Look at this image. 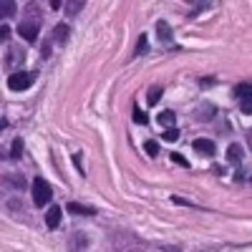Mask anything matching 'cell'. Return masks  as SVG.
<instances>
[{"label": "cell", "instance_id": "19", "mask_svg": "<svg viewBox=\"0 0 252 252\" xmlns=\"http://www.w3.org/2000/svg\"><path fill=\"white\" fill-rule=\"evenodd\" d=\"M83 5H86L83 0H78V3H68V10H66V13H68V15H76V13H78Z\"/></svg>", "mask_w": 252, "mask_h": 252}, {"label": "cell", "instance_id": "8", "mask_svg": "<svg viewBox=\"0 0 252 252\" xmlns=\"http://www.w3.org/2000/svg\"><path fill=\"white\" fill-rule=\"evenodd\" d=\"M157 35H159L161 43H169V40H172V31H169V26H166L164 20H159V23H157Z\"/></svg>", "mask_w": 252, "mask_h": 252}, {"label": "cell", "instance_id": "13", "mask_svg": "<svg viewBox=\"0 0 252 252\" xmlns=\"http://www.w3.org/2000/svg\"><path fill=\"white\" fill-rule=\"evenodd\" d=\"M10 157H13V159H20V157H23V139H15V141H13Z\"/></svg>", "mask_w": 252, "mask_h": 252}, {"label": "cell", "instance_id": "24", "mask_svg": "<svg viewBox=\"0 0 252 252\" xmlns=\"http://www.w3.org/2000/svg\"><path fill=\"white\" fill-rule=\"evenodd\" d=\"M8 35H10V28H8V26H0V38L8 40Z\"/></svg>", "mask_w": 252, "mask_h": 252}, {"label": "cell", "instance_id": "17", "mask_svg": "<svg viewBox=\"0 0 252 252\" xmlns=\"http://www.w3.org/2000/svg\"><path fill=\"white\" fill-rule=\"evenodd\" d=\"M215 106H212V103H202V114H199V119H212L215 116Z\"/></svg>", "mask_w": 252, "mask_h": 252}, {"label": "cell", "instance_id": "18", "mask_svg": "<svg viewBox=\"0 0 252 252\" xmlns=\"http://www.w3.org/2000/svg\"><path fill=\"white\" fill-rule=\"evenodd\" d=\"M161 136H164V141H169V144H172V141H177V139H179V131H177V129H166Z\"/></svg>", "mask_w": 252, "mask_h": 252}, {"label": "cell", "instance_id": "1", "mask_svg": "<svg viewBox=\"0 0 252 252\" xmlns=\"http://www.w3.org/2000/svg\"><path fill=\"white\" fill-rule=\"evenodd\" d=\"M33 202H35V207H46L48 202H51V197H53V189H51V184L43 179V177H35L33 179Z\"/></svg>", "mask_w": 252, "mask_h": 252}, {"label": "cell", "instance_id": "10", "mask_svg": "<svg viewBox=\"0 0 252 252\" xmlns=\"http://www.w3.org/2000/svg\"><path fill=\"white\" fill-rule=\"evenodd\" d=\"M157 121H159L161 126H172V129H174V121H177V114H174V111H161Z\"/></svg>", "mask_w": 252, "mask_h": 252}, {"label": "cell", "instance_id": "21", "mask_svg": "<svg viewBox=\"0 0 252 252\" xmlns=\"http://www.w3.org/2000/svg\"><path fill=\"white\" fill-rule=\"evenodd\" d=\"M134 121H136V124H146L149 119H146V114H144L141 109H136V111H134Z\"/></svg>", "mask_w": 252, "mask_h": 252}, {"label": "cell", "instance_id": "25", "mask_svg": "<svg viewBox=\"0 0 252 252\" xmlns=\"http://www.w3.org/2000/svg\"><path fill=\"white\" fill-rule=\"evenodd\" d=\"M247 141H250V146H252V129H250V134H247Z\"/></svg>", "mask_w": 252, "mask_h": 252}, {"label": "cell", "instance_id": "7", "mask_svg": "<svg viewBox=\"0 0 252 252\" xmlns=\"http://www.w3.org/2000/svg\"><path fill=\"white\" fill-rule=\"evenodd\" d=\"M194 149L202 154H215V141L212 139H194Z\"/></svg>", "mask_w": 252, "mask_h": 252}, {"label": "cell", "instance_id": "9", "mask_svg": "<svg viewBox=\"0 0 252 252\" xmlns=\"http://www.w3.org/2000/svg\"><path fill=\"white\" fill-rule=\"evenodd\" d=\"M235 96H237L240 101H245V98H252V83H240V86L235 89Z\"/></svg>", "mask_w": 252, "mask_h": 252}, {"label": "cell", "instance_id": "26", "mask_svg": "<svg viewBox=\"0 0 252 252\" xmlns=\"http://www.w3.org/2000/svg\"><path fill=\"white\" fill-rule=\"evenodd\" d=\"M250 182H252V177H250Z\"/></svg>", "mask_w": 252, "mask_h": 252}, {"label": "cell", "instance_id": "5", "mask_svg": "<svg viewBox=\"0 0 252 252\" xmlns=\"http://www.w3.org/2000/svg\"><path fill=\"white\" fill-rule=\"evenodd\" d=\"M68 212H73V215H81V217H94L96 215V209L94 207H83V204H78V202H68Z\"/></svg>", "mask_w": 252, "mask_h": 252}, {"label": "cell", "instance_id": "11", "mask_svg": "<svg viewBox=\"0 0 252 252\" xmlns=\"http://www.w3.org/2000/svg\"><path fill=\"white\" fill-rule=\"evenodd\" d=\"M227 159L229 161H235V164H240L242 161V149L237 144H229V149H227Z\"/></svg>", "mask_w": 252, "mask_h": 252}, {"label": "cell", "instance_id": "12", "mask_svg": "<svg viewBox=\"0 0 252 252\" xmlns=\"http://www.w3.org/2000/svg\"><path fill=\"white\" fill-rule=\"evenodd\" d=\"M53 35H56L58 43H66V38H68V26H66V23H58L56 31H53Z\"/></svg>", "mask_w": 252, "mask_h": 252}, {"label": "cell", "instance_id": "6", "mask_svg": "<svg viewBox=\"0 0 252 252\" xmlns=\"http://www.w3.org/2000/svg\"><path fill=\"white\" fill-rule=\"evenodd\" d=\"M89 245V237L83 235V232H76L73 235V240L68 242V247H71V252H83V247Z\"/></svg>", "mask_w": 252, "mask_h": 252}, {"label": "cell", "instance_id": "4", "mask_svg": "<svg viewBox=\"0 0 252 252\" xmlns=\"http://www.w3.org/2000/svg\"><path fill=\"white\" fill-rule=\"evenodd\" d=\"M61 207L58 204H51V209H48V212H46V224L51 227V229H56L58 224H61Z\"/></svg>", "mask_w": 252, "mask_h": 252}, {"label": "cell", "instance_id": "23", "mask_svg": "<svg viewBox=\"0 0 252 252\" xmlns=\"http://www.w3.org/2000/svg\"><path fill=\"white\" fill-rule=\"evenodd\" d=\"M172 161H177V164H182V166H189V161H187L182 154H172Z\"/></svg>", "mask_w": 252, "mask_h": 252}, {"label": "cell", "instance_id": "14", "mask_svg": "<svg viewBox=\"0 0 252 252\" xmlns=\"http://www.w3.org/2000/svg\"><path fill=\"white\" fill-rule=\"evenodd\" d=\"M13 13H15V3H13V0H5V3L0 5V15L8 18V15H13Z\"/></svg>", "mask_w": 252, "mask_h": 252}, {"label": "cell", "instance_id": "16", "mask_svg": "<svg viewBox=\"0 0 252 252\" xmlns=\"http://www.w3.org/2000/svg\"><path fill=\"white\" fill-rule=\"evenodd\" d=\"M144 152H146V154H149V157H157V154H159V144L149 139V141H146V144H144Z\"/></svg>", "mask_w": 252, "mask_h": 252}, {"label": "cell", "instance_id": "2", "mask_svg": "<svg viewBox=\"0 0 252 252\" xmlns=\"http://www.w3.org/2000/svg\"><path fill=\"white\" fill-rule=\"evenodd\" d=\"M38 28H40V15L35 13L33 18L28 15L23 23L18 26V33H20V38H26L28 43H35V40H38Z\"/></svg>", "mask_w": 252, "mask_h": 252}, {"label": "cell", "instance_id": "15", "mask_svg": "<svg viewBox=\"0 0 252 252\" xmlns=\"http://www.w3.org/2000/svg\"><path fill=\"white\" fill-rule=\"evenodd\" d=\"M161 98V89L159 86H154V89H149V94H146V101H149L152 103V106H154V103Z\"/></svg>", "mask_w": 252, "mask_h": 252}, {"label": "cell", "instance_id": "3", "mask_svg": "<svg viewBox=\"0 0 252 252\" xmlns=\"http://www.w3.org/2000/svg\"><path fill=\"white\" fill-rule=\"evenodd\" d=\"M33 81H35V73H31V71H15V73L8 76V89L10 91H26V89H31Z\"/></svg>", "mask_w": 252, "mask_h": 252}, {"label": "cell", "instance_id": "20", "mask_svg": "<svg viewBox=\"0 0 252 252\" xmlns=\"http://www.w3.org/2000/svg\"><path fill=\"white\" fill-rule=\"evenodd\" d=\"M146 53V35H139V43H136V56Z\"/></svg>", "mask_w": 252, "mask_h": 252}, {"label": "cell", "instance_id": "22", "mask_svg": "<svg viewBox=\"0 0 252 252\" xmlns=\"http://www.w3.org/2000/svg\"><path fill=\"white\" fill-rule=\"evenodd\" d=\"M240 109H242V114H252V98H245L240 103Z\"/></svg>", "mask_w": 252, "mask_h": 252}]
</instances>
